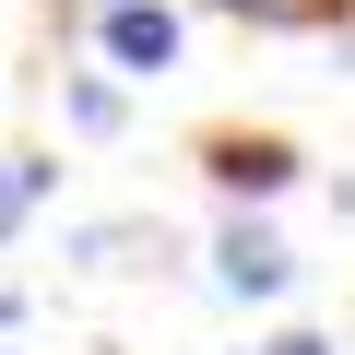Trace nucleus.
Wrapping results in <instances>:
<instances>
[{"mask_svg":"<svg viewBox=\"0 0 355 355\" xmlns=\"http://www.w3.org/2000/svg\"><path fill=\"white\" fill-rule=\"evenodd\" d=\"M202 178H214L225 202H272L284 178H296V142L284 130H214L202 142Z\"/></svg>","mask_w":355,"mask_h":355,"instance_id":"obj_1","label":"nucleus"},{"mask_svg":"<svg viewBox=\"0 0 355 355\" xmlns=\"http://www.w3.org/2000/svg\"><path fill=\"white\" fill-rule=\"evenodd\" d=\"M95 48L154 83V71H178V12H166V0H107V12H95Z\"/></svg>","mask_w":355,"mask_h":355,"instance_id":"obj_2","label":"nucleus"},{"mask_svg":"<svg viewBox=\"0 0 355 355\" xmlns=\"http://www.w3.org/2000/svg\"><path fill=\"white\" fill-rule=\"evenodd\" d=\"M214 284H225V296H284V284H296V249H284L272 225L237 214V225L214 237Z\"/></svg>","mask_w":355,"mask_h":355,"instance_id":"obj_3","label":"nucleus"},{"mask_svg":"<svg viewBox=\"0 0 355 355\" xmlns=\"http://www.w3.org/2000/svg\"><path fill=\"white\" fill-rule=\"evenodd\" d=\"M48 190H60V166H48V154H0V249H12V225H24Z\"/></svg>","mask_w":355,"mask_h":355,"instance_id":"obj_4","label":"nucleus"},{"mask_svg":"<svg viewBox=\"0 0 355 355\" xmlns=\"http://www.w3.org/2000/svg\"><path fill=\"white\" fill-rule=\"evenodd\" d=\"M60 119H71V130H83V142H107V130H119V119H130V107H119V83H95V71H83V83H71V95H60Z\"/></svg>","mask_w":355,"mask_h":355,"instance_id":"obj_5","label":"nucleus"},{"mask_svg":"<svg viewBox=\"0 0 355 355\" xmlns=\"http://www.w3.org/2000/svg\"><path fill=\"white\" fill-rule=\"evenodd\" d=\"M214 12H237V24H308L320 0H214Z\"/></svg>","mask_w":355,"mask_h":355,"instance_id":"obj_6","label":"nucleus"},{"mask_svg":"<svg viewBox=\"0 0 355 355\" xmlns=\"http://www.w3.org/2000/svg\"><path fill=\"white\" fill-rule=\"evenodd\" d=\"M261 355H343V343H331V331H272Z\"/></svg>","mask_w":355,"mask_h":355,"instance_id":"obj_7","label":"nucleus"},{"mask_svg":"<svg viewBox=\"0 0 355 355\" xmlns=\"http://www.w3.org/2000/svg\"><path fill=\"white\" fill-rule=\"evenodd\" d=\"M12 320H24V296H0V331H12Z\"/></svg>","mask_w":355,"mask_h":355,"instance_id":"obj_8","label":"nucleus"},{"mask_svg":"<svg viewBox=\"0 0 355 355\" xmlns=\"http://www.w3.org/2000/svg\"><path fill=\"white\" fill-rule=\"evenodd\" d=\"M71 12H107V0H71Z\"/></svg>","mask_w":355,"mask_h":355,"instance_id":"obj_9","label":"nucleus"}]
</instances>
